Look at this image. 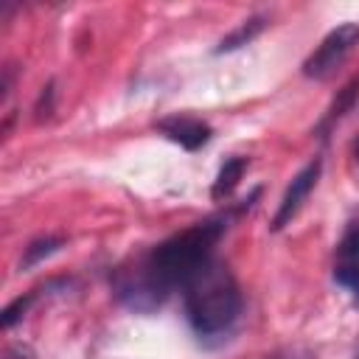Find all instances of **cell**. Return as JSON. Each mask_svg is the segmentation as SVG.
I'll return each mask as SVG.
<instances>
[{
  "label": "cell",
  "instance_id": "4",
  "mask_svg": "<svg viewBox=\"0 0 359 359\" xmlns=\"http://www.w3.org/2000/svg\"><path fill=\"white\" fill-rule=\"evenodd\" d=\"M320 171H323V163H320V157H314L309 165H303V168L292 177V182H289V188H286V194H283V199H280V205H278V213L272 216L269 230H283V227L294 219V213L300 210V205L306 202V196L311 194V188L317 185Z\"/></svg>",
  "mask_w": 359,
  "mask_h": 359
},
{
  "label": "cell",
  "instance_id": "2",
  "mask_svg": "<svg viewBox=\"0 0 359 359\" xmlns=\"http://www.w3.org/2000/svg\"><path fill=\"white\" fill-rule=\"evenodd\" d=\"M227 222L222 216L216 219H205V222H196L191 224L188 230L165 238L163 244H157L149 258L140 264L143 272L163 289V292H171L174 286H182L208 258H213V247L216 241L222 238Z\"/></svg>",
  "mask_w": 359,
  "mask_h": 359
},
{
  "label": "cell",
  "instance_id": "12",
  "mask_svg": "<svg viewBox=\"0 0 359 359\" xmlns=\"http://www.w3.org/2000/svg\"><path fill=\"white\" fill-rule=\"evenodd\" d=\"M53 87H56V84H53V81H48V84L42 87V93H39L36 104H34V121H39V123H42V121H48V118L53 115V95H56V93H53Z\"/></svg>",
  "mask_w": 359,
  "mask_h": 359
},
{
  "label": "cell",
  "instance_id": "8",
  "mask_svg": "<svg viewBox=\"0 0 359 359\" xmlns=\"http://www.w3.org/2000/svg\"><path fill=\"white\" fill-rule=\"evenodd\" d=\"M62 247H65V238H62V236H42V238H34V241L25 247L22 258H20V269H31V266H36L39 261H45L48 255L59 252Z\"/></svg>",
  "mask_w": 359,
  "mask_h": 359
},
{
  "label": "cell",
  "instance_id": "11",
  "mask_svg": "<svg viewBox=\"0 0 359 359\" xmlns=\"http://www.w3.org/2000/svg\"><path fill=\"white\" fill-rule=\"evenodd\" d=\"M34 297H36V294H34V292H28L25 297H17V300H11V303L3 309V317H0L3 328H11V325H14V323L28 311V306L34 303Z\"/></svg>",
  "mask_w": 359,
  "mask_h": 359
},
{
  "label": "cell",
  "instance_id": "17",
  "mask_svg": "<svg viewBox=\"0 0 359 359\" xmlns=\"http://www.w3.org/2000/svg\"><path fill=\"white\" fill-rule=\"evenodd\" d=\"M353 359H359V342H356V353H353Z\"/></svg>",
  "mask_w": 359,
  "mask_h": 359
},
{
  "label": "cell",
  "instance_id": "10",
  "mask_svg": "<svg viewBox=\"0 0 359 359\" xmlns=\"http://www.w3.org/2000/svg\"><path fill=\"white\" fill-rule=\"evenodd\" d=\"M334 280L339 286H345L351 294H353V303L359 306V266L356 264H342L334 269Z\"/></svg>",
  "mask_w": 359,
  "mask_h": 359
},
{
  "label": "cell",
  "instance_id": "6",
  "mask_svg": "<svg viewBox=\"0 0 359 359\" xmlns=\"http://www.w3.org/2000/svg\"><path fill=\"white\" fill-rule=\"evenodd\" d=\"M244 168H247V157H230V160L219 168L216 182H213V188H210V196H213V199H224V196H230L233 188L238 185Z\"/></svg>",
  "mask_w": 359,
  "mask_h": 359
},
{
  "label": "cell",
  "instance_id": "7",
  "mask_svg": "<svg viewBox=\"0 0 359 359\" xmlns=\"http://www.w3.org/2000/svg\"><path fill=\"white\" fill-rule=\"evenodd\" d=\"M264 25H266V17H250V20H244L233 34H227L222 42H219V48H216V53H230V50H236V48H241V45H247V42H252L261 31H264Z\"/></svg>",
  "mask_w": 359,
  "mask_h": 359
},
{
  "label": "cell",
  "instance_id": "9",
  "mask_svg": "<svg viewBox=\"0 0 359 359\" xmlns=\"http://www.w3.org/2000/svg\"><path fill=\"white\" fill-rule=\"evenodd\" d=\"M356 98H359V76H353V79L337 93V98L331 101V107H328V112H325V118H323V123H320V132H323L325 126H331L334 121H339V118L356 104Z\"/></svg>",
  "mask_w": 359,
  "mask_h": 359
},
{
  "label": "cell",
  "instance_id": "14",
  "mask_svg": "<svg viewBox=\"0 0 359 359\" xmlns=\"http://www.w3.org/2000/svg\"><path fill=\"white\" fill-rule=\"evenodd\" d=\"M264 359H317V356L306 348H289V351H280V353H272V356H264Z\"/></svg>",
  "mask_w": 359,
  "mask_h": 359
},
{
  "label": "cell",
  "instance_id": "15",
  "mask_svg": "<svg viewBox=\"0 0 359 359\" xmlns=\"http://www.w3.org/2000/svg\"><path fill=\"white\" fill-rule=\"evenodd\" d=\"M3 359H36V356H34V351L25 348V345H8L6 353H3Z\"/></svg>",
  "mask_w": 359,
  "mask_h": 359
},
{
  "label": "cell",
  "instance_id": "16",
  "mask_svg": "<svg viewBox=\"0 0 359 359\" xmlns=\"http://www.w3.org/2000/svg\"><path fill=\"white\" fill-rule=\"evenodd\" d=\"M353 157H356V163H359V140L353 143Z\"/></svg>",
  "mask_w": 359,
  "mask_h": 359
},
{
  "label": "cell",
  "instance_id": "1",
  "mask_svg": "<svg viewBox=\"0 0 359 359\" xmlns=\"http://www.w3.org/2000/svg\"><path fill=\"white\" fill-rule=\"evenodd\" d=\"M185 317L199 337H219L233 328L241 314V292L227 264L208 258L185 283Z\"/></svg>",
  "mask_w": 359,
  "mask_h": 359
},
{
  "label": "cell",
  "instance_id": "13",
  "mask_svg": "<svg viewBox=\"0 0 359 359\" xmlns=\"http://www.w3.org/2000/svg\"><path fill=\"white\" fill-rule=\"evenodd\" d=\"M339 255L348 261H359V227H351L339 244Z\"/></svg>",
  "mask_w": 359,
  "mask_h": 359
},
{
  "label": "cell",
  "instance_id": "3",
  "mask_svg": "<svg viewBox=\"0 0 359 359\" xmlns=\"http://www.w3.org/2000/svg\"><path fill=\"white\" fill-rule=\"evenodd\" d=\"M356 42H359V25H356V22L337 25V28L320 42V48L303 62V76L317 79V81L328 79V76L345 62V56L353 50Z\"/></svg>",
  "mask_w": 359,
  "mask_h": 359
},
{
  "label": "cell",
  "instance_id": "5",
  "mask_svg": "<svg viewBox=\"0 0 359 359\" xmlns=\"http://www.w3.org/2000/svg\"><path fill=\"white\" fill-rule=\"evenodd\" d=\"M157 129H160L168 140L180 143V146L188 149V151L202 149V146L208 143V137H210V126H208L205 121H199V118H188V115L165 118V121L157 123Z\"/></svg>",
  "mask_w": 359,
  "mask_h": 359
}]
</instances>
